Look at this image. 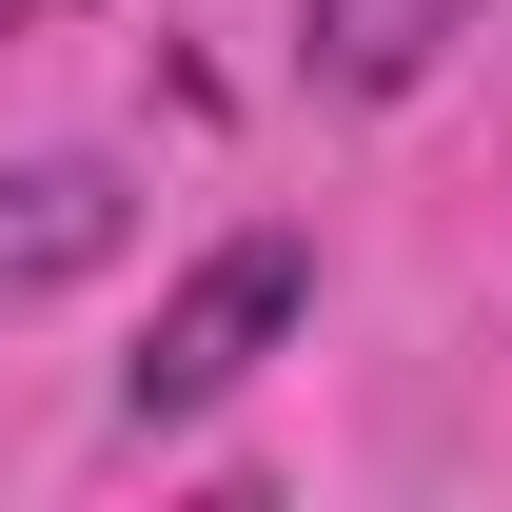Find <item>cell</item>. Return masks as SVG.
Masks as SVG:
<instances>
[{
	"mask_svg": "<svg viewBox=\"0 0 512 512\" xmlns=\"http://www.w3.org/2000/svg\"><path fill=\"white\" fill-rule=\"evenodd\" d=\"M296 316H316V237H296V217H256V237H217V256L178 276V296H158V335H138L119 414H138V434H197L217 394H256V355H276Z\"/></svg>",
	"mask_w": 512,
	"mask_h": 512,
	"instance_id": "6da1fadb",
	"label": "cell"
},
{
	"mask_svg": "<svg viewBox=\"0 0 512 512\" xmlns=\"http://www.w3.org/2000/svg\"><path fill=\"white\" fill-rule=\"evenodd\" d=\"M40 20H79V0H0V40H40Z\"/></svg>",
	"mask_w": 512,
	"mask_h": 512,
	"instance_id": "277c9868",
	"label": "cell"
},
{
	"mask_svg": "<svg viewBox=\"0 0 512 512\" xmlns=\"http://www.w3.org/2000/svg\"><path fill=\"white\" fill-rule=\"evenodd\" d=\"M119 237H138V178H119V158H20V178H0V316L79 296Z\"/></svg>",
	"mask_w": 512,
	"mask_h": 512,
	"instance_id": "7a4b0ae2",
	"label": "cell"
},
{
	"mask_svg": "<svg viewBox=\"0 0 512 512\" xmlns=\"http://www.w3.org/2000/svg\"><path fill=\"white\" fill-rule=\"evenodd\" d=\"M453 40H473V0H296V60H316V99H414Z\"/></svg>",
	"mask_w": 512,
	"mask_h": 512,
	"instance_id": "3957f363",
	"label": "cell"
}]
</instances>
